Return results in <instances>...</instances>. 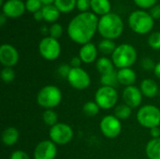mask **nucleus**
I'll list each match as a JSON object with an SVG mask.
<instances>
[{"label":"nucleus","mask_w":160,"mask_h":159,"mask_svg":"<svg viewBox=\"0 0 160 159\" xmlns=\"http://www.w3.org/2000/svg\"><path fill=\"white\" fill-rule=\"evenodd\" d=\"M98 21L95 13L82 12L69 22L68 34L71 40L78 44L89 43L98 30Z\"/></svg>","instance_id":"nucleus-1"},{"label":"nucleus","mask_w":160,"mask_h":159,"mask_svg":"<svg viewBox=\"0 0 160 159\" xmlns=\"http://www.w3.org/2000/svg\"><path fill=\"white\" fill-rule=\"evenodd\" d=\"M99 34L106 39H115L121 36L124 30V22L122 18L112 12L103 15L98 25Z\"/></svg>","instance_id":"nucleus-2"},{"label":"nucleus","mask_w":160,"mask_h":159,"mask_svg":"<svg viewBox=\"0 0 160 159\" xmlns=\"http://www.w3.org/2000/svg\"><path fill=\"white\" fill-rule=\"evenodd\" d=\"M137 60V51L130 44H121L112 54V61L115 67L122 69L131 67Z\"/></svg>","instance_id":"nucleus-3"},{"label":"nucleus","mask_w":160,"mask_h":159,"mask_svg":"<svg viewBox=\"0 0 160 159\" xmlns=\"http://www.w3.org/2000/svg\"><path fill=\"white\" fill-rule=\"evenodd\" d=\"M61 101L62 92L55 85H46L42 87L37 96L38 104L46 110H53Z\"/></svg>","instance_id":"nucleus-4"},{"label":"nucleus","mask_w":160,"mask_h":159,"mask_svg":"<svg viewBox=\"0 0 160 159\" xmlns=\"http://www.w3.org/2000/svg\"><path fill=\"white\" fill-rule=\"evenodd\" d=\"M130 28L137 34H147L154 26V19L150 13L143 10L132 12L128 18Z\"/></svg>","instance_id":"nucleus-5"},{"label":"nucleus","mask_w":160,"mask_h":159,"mask_svg":"<svg viewBox=\"0 0 160 159\" xmlns=\"http://www.w3.org/2000/svg\"><path fill=\"white\" fill-rule=\"evenodd\" d=\"M137 121L145 128H153L160 126V110L154 105H144L137 112Z\"/></svg>","instance_id":"nucleus-6"},{"label":"nucleus","mask_w":160,"mask_h":159,"mask_svg":"<svg viewBox=\"0 0 160 159\" xmlns=\"http://www.w3.org/2000/svg\"><path fill=\"white\" fill-rule=\"evenodd\" d=\"M95 101L102 110H111L116 106L118 93L114 87L101 86L95 94Z\"/></svg>","instance_id":"nucleus-7"},{"label":"nucleus","mask_w":160,"mask_h":159,"mask_svg":"<svg viewBox=\"0 0 160 159\" xmlns=\"http://www.w3.org/2000/svg\"><path fill=\"white\" fill-rule=\"evenodd\" d=\"M74 136L72 127L65 123H58L52 127L49 131L50 140L56 145H66L69 143Z\"/></svg>","instance_id":"nucleus-8"},{"label":"nucleus","mask_w":160,"mask_h":159,"mask_svg":"<svg viewBox=\"0 0 160 159\" xmlns=\"http://www.w3.org/2000/svg\"><path fill=\"white\" fill-rule=\"evenodd\" d=\"M38 51L44 59L53 61L59 57L61 53V46L57 39L52 37H45L39 42Z\"/></svg>","instance_id":"nucleus-9"},{"label":"nucleus","mask_w":160,"mask_h":159,"mask_svg":"<svg viewBox=\"0 0 160 159\" xmlns=\"http://www.w3.org/2000/svg\"><path fill=\"white\" fill-rule=\"evenodd\" d=\"M100 130L108 139L117 138L122 131V123L115 115H106L100 121Z\"/></svg>","instance_id":"nucleus-10"},{"label":"nucleus","mask_w":160,"mask_h":159,"mask_svg":"<svg viewBox=\"0 0 160 159\" xmlns=\"http://www.w3.org/2000/svg\"><path fill=\"white\" fill-rule=\"evenodd\" d=\"M67 80L70 86L77 90H84L91 83L89 74L82 67H71Z\"/></svg>","instance_id":"nucleus-11"},{"label":"nucleus","mask_w":160,"mask_h":159,"mask_svg":"<svg viewBox=\"0 0 160 159\" xmlns=\"http://www.w3.org/2000/svg\"><path fill=\"white\" fill-rule=\"evenodd\" d=\"M57 155V147L51 140L38 142L34 150V159H54Z\"/></svg>","instance_id":"nucleus-12"},{"label":"nucleus","mask_w":160,"mask_h":159,"mask_svg":"<svg viewBox=\"0 0 160 159\" xmlns=\"http://www.w3.org/2000/svg\"><path fill=\"white\" fill-rule=\"evenodd\" d=\"M19 61V53L10 44H3L0 47V63L5 67H12Z\"/></svg>","instance_id":"nucleus-13"},{"label":"nucleus","mask_w":160,"mask_h":159,"mask_svg":"<svg viewBox=\"0 0 160 159\" xmlns=\"http://www.w3.org/2000/svg\"><path fill=\"white\" fill-rule=\"evenodd\" d=\"M142 94L141 89L135 85L127 86L123 91V99L125 104L129 106L131 109L138 108L142 102Z\"/></svg>","instance_id":"nucleus-14"},{"label":"nucleus","mask_w":160,"mask_h":159,"mask_svg":"<svg viewBox=\"0 0 160 159\" xmlns=\"http://www.w3.org/2000/svg\"><path fill=\"white\" fill-rule=\"evenodd\" d=\"M25 4L22 0H8L3 5V13L7 17L17 18L23 14Z\"/></svg>","instance_id":"nucleus-15"},{"label":"nucleus","mask_w":160,"mask_h":159,"mask_svg":"<svg viewBox=\"0 0 160 159\" xmlns=\"http://www.w3.org/2000/svg\"><path fill=\"white\" fill-rule=\"evenodd\" d=\"M79 57L85 64H91L97 60L98 57V48L92 42L86 43L82 46L79 52Z\"/></svg>","instance_id":"nucleus-16"},{"label":"nucleus","mask_w":160,"mask_h":159,"mask_svg":"<svg viewBox=\"0 0 160 159\" xmlns=\"http://www.w3.org/2000/svg\"><path fill=\"white\" fill-rule=\"evenodd\" d=\"M117 77H118L119 83H121L122 85H125L126 87L134 85L137 80V74L135 70H133L131 67L119 69L117 71Z\"/></svg>","instance_id":"nucleus-17"},{"label":"nucleus","mask_w":160,"mask_h":159,"mask_svg":"<svg viewBox=\"0 0 160 159\" xmlns=\"http://www.w3.org/2000/svg\"><path fill=\"white\" fill-rule=\"evenodd\" d=\"M140 89H141V92H142V96L145 97H148V98L155 97L158 94H159L158 85L156 82V81H154L153 79H145V80H143L141 82Z\"/></svg>","instance_id":"nucleus-18"},{"label":"nucleus","mask_w":160,"mask_h":159,"mask_svg":"<svg viewBox=\"0 0 160 159\" xmlns=\"http://www.w3.org/2000/svg\"><path fill=\"white\" fill-rule=\"evenodd\" d=\"M19 140V131L13 127H7L2 133V142L6 146H13Z\"/></svg>","instance_id":"nucleus-19"},{"label":"nucleus","mask_w":160,"mask_h":159,"mask_svg":"<svg viewBox=\"0 0 160 159\" xmlns=\"http://www.w3.org/2000/svg\"><path fill=\"white\" fill-rule=\"evenodd\" d=\"M145 153L149 159H160V138L152 139L148 142Z\"/></svg>","instance_id":"nucleus-20"},{"label":"nucleus","mask_w":160,"mask_h":159,"mask_svg":"<svg viewBox=\"0 0 160 159\" xmlns=\"http://www.w3.org/2000/svg\"><path fill=\"white\" fill-rule=\"evenodd\" d=\"M43 14V20L49 22H53L58 20L60 11L55 5H44L41 8Z\"/></svg>","instance_id":"nucleus-21"},{"label":"nucleus","mask_w":160,"mask_h":159,"mask_svg":"<svg viewBox=\"0 0 160 159\" xmlns=\"http://www.w3.org/2000/svg\"><path fill=\"white\" fill-rule=\"evenodd\" d=\"M111 3L109 0H91L92 10L98 15H106L111 11Z\"/></svg>","instance_id":"nucleus-22"},{"label":"nucleus","mask_w":160,"mask_h":159,"mask_svg":"<svg viewBox=\"0 0 160 159\" xmlns=\"http://www.w3.org/2000/svg\"><path fill=\"white\" fill-rule=\"evenodd\" d=\"M96 67L100 75L107 74L114 70V65L112 61L108 57H100L99 59H98L96 63Z\"/></svg>","instance_id":"nucleus-23"},{"label":"nucleus","mask_w":160,"mask_h":159,"mask_svg":"<svg viewBox=\"0 0 160 159\" xmlns=\"http://www.w3.org/2000/svg\"><path fill=\"white\" fill-rule=\"evenodd\" d=\"M100 83L102 86H110L114 87L119 83L118 77H117V71L113 70L112 72H109L107 74H103L100 76Z\"/></svg>","instance_id":"nucleus-24"},{"label":"nucleus","mask_w":160,"mask_h":159,"mask_svg":"<svg viewBox=\"0 0 160 159\" xmlns=\"http://www.w3.org/2000/svg\"><path fill=\"white\" fill-rule=\"evenodd\" d=\"M132 114V109L127 104H119L114 109V115L119 120H127Z\"/></svg>","instance_id":"nucleus-25"},{"label":"nucleus","mask_w":160,"mask_h":159,"mask_svg":"<svg viewBox=\"0 0 160 159\" xmlns=\"http://www.w3.org/2000/svg\"><path fill=\"white\" fill-rule=\"evenodd\" d=\"M54 5L60 12L68 13L77 6V0H55Z\"/></svg>","instance_id":"nucleus-26"},{"label":"nucleus","mask_w":160,"mask_h":159,"mask_svg":"<svg viewBox=\"0 0 160 159\" xmlns=\"http://www.w3.org/2000/svg\"><path fill=\"white\" fill-rule=\"evenodd\" d=\"M116 45L115 43L112 40V39H106L104 38L103 40H101L98 44V50L100 52H102L103 54H112L114 50L116 49Z\"/></svg>","instance_id":"nucleus-27"},{"label":"nucleus","mask_w":160,"mask_h":159,"mask_svg":"<svg viewBox=\"0 0 160 159\" xmlns=\"http://www.w3.org/2000/svg\"><path fill=\"white\" fill-rule=\"evenodd\" d=\"M42 120L45 125L52 127L58 124V115L53 110H46L42 114Z\"/></svg>","instance_id":"nucleus-28"},{"label":"nucleus","mask_w":160,"mask_h":159,"mask_svg":"<svg viewBox=\"0 0 160 159\" xmlns=\"http://www.w3.org/2000/svg\"><path fill=\"white\" fill-rule=\"evenodd\" d=\"M99 110H100V108L96 103V101H88L82 107L83 113L86 116H88V117H94V116H96L98 113Z\"/></svg>","instance_id":"nucleus-29"},{"label":"nucleus","mask_w":160,"mask_h":159,"mask_svg":"<svg viewBox=\"0 0 160 159\" xmlns=\"http://www.w3.org/2000/svg\"><path fill=\"white\" fill-rule=\"evenodd\" d=\"M16 73L12 67H4L1 71V79L6 83H10L14 81Z\"/></svg>","instance_id":"nucleus-30"},{"label":"nucleus","mask_w":160,"mask_h":159,"mask_svg":"<svg viewBox=\"0 0 160 159\" xmlns=\"http://www.w3.org/2000/svg\"><path fill=\"white\" fill-rule=\"evenodd\" d=\"M148 44L154 50H160V32H155L150 35Z\"/></svg>","instance_id":"nucleus-31"},{"label":"nucleus","mask_w":160,"mask_h":159,"mask_svg":"<svg viewBox=\"0 0 160 159\" xmlns=\"http://www.w3.org/2000/svg\"><path fill=\"white\" fill-rule=\"evenodd\" d=\"M42 6V3L40 0H26L25 2V7L28 11L30 12H37L40 10Z\"/></svg>","instance_id":"nucleus-32"},{"label":"nucleus","mask_w":160,"mask_h":159,"mask_svg":"<svg viewBox=\"0 0 160 159\" xmlns=\"http://www.w3.org/2000/svg\"><path fill=\"white\" fill-rule=\"evenodd\" d=\"M62 33H63V27L61 24L59 23H53L50 28H49V34H50V37L57 39L59 38L61 36H62Z\"/></svg>","instance_id":"nucleus-33"},{"label":"nucleus","mask_w":160,"mask_h":159,"mask_svg":"<svg viewBox=\"0 0 160 159\" xmlns=\"http://www.w3.org/2000/svg\"><path fill=\"white\" fill-rule=\"evenodd\" d=\"M156 65H157V64H155V62H154L151 58H149V57L143 58V59L142 60V62H141L142 67L144 70H146V71H151V70L154 71V69H155V67H156Z\"/></svg>","instance_id":"nucleus-34"},{"label":"nucleus","mask_w":160,"mask_h":159,"mask_svg":"<svg viewBox=\"0 0 160 159\" xmlns=\"http://www.w3.org/2000/svg\"><path fill=\"white\" fill-rule=\"evenodd\" d=\"M70 69H71V67L70 65H68V64H63L61 66L58 67L57 68V73L58 75H60L62 78H65V79H68V76L70 72Z\"/></svg>","instance_id":"nucleus-35"},{"label":"nucleus","mask_w":160,"mask_h":159,"mask_svg":"<svg viewBox=\"0 0 160 159\" xmlns=\"http://www.w3.org/2000/svg\"><path fill=\"white\" fill-rule=\"evenodd\" d=\"M158 0H134L136 5H138L142 8H149L156 5Z\"/></svg>","instance_id":"nucleus-36"},{"label":"nucleus","mask_w":160,"mask_h":159,"mask_svg":"<svg viewBox=\"0 0 160 159\" xmlns=\"http://www.w3.org/2000/svg\"><path fill=\"white\" fill-rule=\"evenodd\" d=\"M91 7V0H77V7L82 12H86Z\"/></svg>","instance_id":"nucleus-37"},{"label":"nucleus","mask_w":160,"mask_h":159,"mask_svg":"<svg viewBox=\"0 0 160 159\" xmlns=\"http://www.w3.org/2000/svg\"><path fill=\"white\" fill-rule=\"evenodd\" d=\"M9 159H30L29 156L27 153H25L24 151L22 150H17L14 151L11 155Z\"/></svg>","instance_id":"nucleus-38"},{"label":"nucleus","mask_w":160,"mask_h":159,"mask_svg":"<svg viewBox=\"0 0 160 159\" xmlns=\"http://www.w3.org/2000/svg\"><path fill=\"white\" fill-rule=\"evenodd\" d=\"M150 15L153 17V19H159L160 18V5H155L151 10Z\"/></svg>","instance_id":"nucleus-39"},{"label":"nucleus","mask_w":160,"mask_h":159,"mask_svg":"<svg viewBox=\"0 0 160 159\" xmlns=\"http://www.w3.org/2000/svg\"><path fill=\"white\" fill-rule=\"evenodd\" d=\"M82 61L81 60V58L79 56H76V57H73L71 60H70V67H81V65H82Z\"/></svg>","instance_id":"nucleus-40"},{"label":"nucleus","mask_w":160,"mask_h":159,"mask_svg":"<svg viewBox=\"0 0 160 159\" xmlns=\"http://www.w3.org/2000/svg\"><path fill=\"white\" fill-rule=\"evenodd\" d=\"M150 135L153 139H158L160 138V128L159 127H156L150 129Z\"/></svg>","instance_id":"nucleus-41"},{"label":"nucleus","mask_w":160,"mask_h":159,"mask_svg":"<svg viewBox=\"0 0 160 159\" xmlns=\"http://www.w3.org/2000/svg\"><path fill=\"white\" fill-rule=\"evenodd\" d=\"M154 74H155V76H156L158 79H159L160 80V62H158V63L156 65V67H155V69H154Z\"/></svg>","instance_id":"nucleus-42"},{"label":"nucleus","mask_w":160,"mask_h":159,"mask_svg":"<svg viewBox=\"0 0 160 159\" xmlns=\"http://www.w3.org/2000/svg\"><path fill=\"white\" fill-rule=\"evenodd\" d=\"M34 18H35V20H37V21L43 20V14H42V11H41V9L34 13Z\"/></svg>","instance_id":"nucleus-43"},{"label":"nucleus","mask_w":160,"mask_h":159,"mask_svg":"<svg viewBox=\"0 0 160 159\" xmlns=\"http://www.w3.org/2000/svg\"><path fill=\"white\" fill-rule=\"evenodd\" d=\"M6 20H7V16H6L4 13H2V14L0 15V25H1V26L4 25V23L6 22Z\"/></svg>","instance_id":"nucleus-44"},{"label":"nucleus","mask_w":160,"mask_h":159,"mask_svg":"<svg viewBox=\"0 0 160 159\" xmlns=\"http://www.w3.org/2000/svg\"><path fill=\"white\" fill-rule=\"evenodd\" d=\"M41 1V3L43 4V5H51L52 2H54L55 0H40Z\"/></svg>","instance_id":"nucleus-45"},{"label":"nucleus","mask_w":160,"mask_h":159,"mask_svg":"<svg viewBox=\"0 0 160 159\" xmlns=\"http://www.w3.org/2000/svg\"><path fill=\"white\" fill-rule=\"evenodd\" d=\"M158 95H159V97H160V90H159V94H158Z\"/></svg>","instance_id":"nucleus-46"}]
</instances>
